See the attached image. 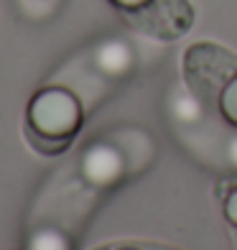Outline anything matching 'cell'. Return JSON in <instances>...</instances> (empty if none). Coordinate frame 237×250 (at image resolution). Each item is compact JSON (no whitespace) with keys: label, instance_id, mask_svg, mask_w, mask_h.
<instances>
[{"label":"cell","instance_id":"cell-1","mask_svg":"<svg viewBox=\"0 0 237 250\" xmlns=\"http://www.w3.org/2000/svg\"><path fill=\"white\" fill-rule=\"evenodd\" d=\"M82 128V105L64 87H46L31 100L26 135L28 143L43 156H56Z\"/></svg>","mask_w":237,"mask_h":250},{"label":"cell","instance_id":"cell-9","mask_svg":"<svg viewBox=\"0 0 237 250\" xmlns=\"http://www.w3.org/2000/svg\"><path fill=\"white\" fill-rule=\"evenodd\" d=\"M118 8H122V10H133V8H138V5H143V3H148V0H112Z\"/></svg>","mask_w":237,"mask_h":250},{"label":"cell","instance_id":"cell-10","mask_svg":"<svg viewBox=\"0 0 237 250\" xmlns=\"http://www.w3.org/2000/svg\"><path fill=\"white\" fill-rule=\"evenodd\" d=\"M115 250H140V248H133V245H122V248H115Z\"/></svg>","mask_w":237,"mask_h":250},{"label":"cell","instance_id":"cell-8","mask_svg":"<svg viewBox=\"0 0 237 250\" xmlns=\"http://www.w3.org/2000/svg\"><path fill=\"white\" fill-rule=\"evenodd\" d=\"M224 217H227L235 227H237V187L224 197Z\"/></svg>","mask_w":237,"mask_h":250},{"label":"cell","instance_id":"cell-3","mask_svg":"<svg viewBox=\"0 0 237 250\" xmlns=\"http://www.w3.org/2000/svg\"><path fill=\"white\" fill-rule=\"evenodd\" d=\"M130 23L161 41H174L191 28L194 8L189 0H148L133 10H122Z\"/></svg>","mask_w":237,"mask_h":250},{"label":"cell","instance_id":"cell-2","mask_svg":"<svg viewBox=\"0 0 237 250\" xmlns=\"http://www.w3.org/2000/svg\"><path fill=\"white\" fill-rule=\"evenodd\" d=\"M237 74V56L217 43L201 41L186 49L184 56V77L201 105L217 107L224 84Z\"/></svg>","mask_w":237,"mask_h":250},{"label":"cell","instance_id":"cell-12","mask_svg":"<svg viewBox=\"0 0 237 250\" xmlns=\"http://www.w3.org/2000/svg\"><path fill=\"white\" fill-rule=\"evenodd\" d=\"M97 250H115V248H112V245H105V248H97Z\"/></svg>","mask_w":237,"mask_h":250},{"label":"cell","instance_id":"cell-5","mask_svg":"<svg viewBox=\"0 0 237 250\" xmlns=\"http://www.w3.org/2000/svg\"><path fill=\"white\" fill-rule=\"evenodd\" d=\"M95 64L107 77H122L133 66V54L122 41H105L95 51Z\"/></svg>","mask_w":237,"mask_h":250},{"label":"cell","instance_id":"cell-7","mask_svg":"<svg viewBox=\"0 0 237 250\" xmlns=\"http://www.w3.org/2000/svg\"><path fill=\"white\" fill-rule=\"evenodd\" d=\"M217 107H219V112H222L224 120L232 123V125H237V74L230 79L227 84H224Z\"/></svg>","mask_w":237,"mask_h":250},{"label":"cell","instance_id":"cell-11","mask_svg":"<svg viewBox=\"0 0 237 250\" xmlns=\"http://www.w3.org/2000/svg\"><path fill=\"white\" fill-rule=\"evenodd\" d=\"M232 156H235V161H237V143L232 146Z\"/></svg>","mask_w":237,"mask_h":250},{"label":"cell","instance_id":"cell-6","mask_svg":"<svg viewBox=\"0 0 237 250\" xmlns=\"http://www.w3.org/2000/svg\"><path fill=\"white\" fill-rule=\"evenodd\" d=\"M28 250H72V243L54 227H41L31 235Z\"/></svg>","mask_w":237,"mask_h":250},{"label":"cell","instance_id":"cell-4","mask_svg":"<svg viewBox=\"0 0 237 250\" xmlns=\"http://www.w3.org/2000/svg\"><path fill=\"white\" fill-rule=\"evenodd\" d=\"M125 171V158L110 141H97L92 143L82 156V176L92 184L107 187L115 184Z\"/></svg>","mask_w":237,"mask_h":250},{"label":"cell","instance_id":"cell-13","mask_svg":"<svg viewBox=\"0 0 237 250\" xmlns=\"http://www.w3.org/2000/svg\"><path fill=\"white\" fill-rule=\"evenodd\" d=\"M156 250H166V248H156Z\"/></svg>","mask_w":237,"mask_h":250}]
</instances>
